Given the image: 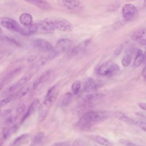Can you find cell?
<instances>
[{"label":"cell","instance_id":"74e56055","mask_svg":"<svg viewBox=\"0 0 146 146\" xmlns=\"http://www.w3.org/2000/svg\"><path fill=\"white\" fill-rule=\"evenodd\" d=\"M17 119V116H11L9 117H7L6 119V120H5V124L7 125H10L13 124Z\"/></svg>","mask_w":146,"mask_h":146},{"label":"cell","instance_id":"ffe728a7","mask_svg":"<svg viewBox=\"0 0 146 146\" xmlns=\"http://www.w3.org/2000/svg\"><path fill=\"white\" fill-rule=\"evenodd\" d=\"M38 26L37 23H34L28 26L27 29H23L22 34L23 35H30L38 32Z\"/></svg>","mask_w":146,"mask_h":146},{"label":"cell","instance_id":"4316f807","mask_svg":"<svg viewBox=\"0 0 146 146\" xmlns=\"http://www.w3.org/2000/svg\"><path fill=\"white\" fill-rule=\"evenodd\" d=\"M30 88L29 87H23L21 88L17 93L16 98H21L25 96L29 91Z\"/></svg>","mask_w":146,"mask_h":146},{"label":"cell","instance_id":"60d3db41","mask_svg":"<svg viewBox=\"0 0 146 146\" xmlns=\"http://www.w3.org/2000/svg\"><path fill=\"white\" fill-rule=\"evenodd\" d=\"M18 128V125L17 124H15V125L10 127V132L11 135L15 133L17 131Z\"/></svg>","mask_w":146,"mask_h":146},{"label":"cell","instance_id":"52a82bcc","mask_svg":"<svg viewBox=\"0 0 146 146\" xmlns=\"http://www.w3.org/2000/svg\"><path fill=\"white\" fill-rule=\"evenodd\" d=\"M131 38L139 44L146 46V28L145 27H139L132 33Z\"/></svg>","mask_w":146,"mask_h":146},{"label":"cell","instance_id":"b9f144b4","mask_svg":"<svg viewBox=\"0 0 146 146\" xmlns=\"http://www.w3.org/2000/svg\"><path fill=\"white\" fill-rule=\"evenodd\" d=\"M138 106L141 109L146 111V103H140Z\"/></svg>","mask_w":146,"mask_h":146},{"label":"cell","instance_id":"bcb514c9","mask_svg":"<svg viewBox=\"0 0 146 146\" xmlns=\"http://www.w3.org/2000/svg\"><path fill=\"white\" fill-rule=\"evenodd\" d=\"M143 6L146 7V0H144L143 1Z\"/></svg>","mask_w":146,"mask_h":146},{"label":"cell","instance_id":"603a6c76","mask_svg":"<svg viewBox=\"0 0 146 146\" xmlns=\"http://www.w3.org/2000/svg\"><path fill=\"white\" fill-rule=\"evenodd\" d=\"M44 137V133L43 132H38L32 139L31 141V146H35L39 144L43 141Z\"/></svg>","mask_w":146,"mask_h":146},{"label":"cell","instance_id":"9a60e30c","mask_svg":"<svg viewBox=\"0 0 146 146\" xmlns=\"http://www.w3.org/2000/svg\"><path fill=\"white\" fill-rule=\"evenodd\" d=\"M84 91L86 93H93L97 90V85L94 79L91 78L88 79L84 85Z\"/></svg>","mask_w":146,"mask_h":146},{"label":"cell","instance_id":"d590c367","mask_svg":"<svg viewBox=\"0 0 146 146\" xmlns=\"http://www.w3.org/2000/svg\"><path fill=\"white\" fill-rule=\"evenodd\" d=\"M42 83H43V81H42V76L41 75L38 77L37 79H36L33 83V89H36Z\"/></svg>","mask_w":146,"mask_h":146},{"label":"cell","instance_id":"836d02e7","mask_svg":"<svg viewBox=\"0 0 146 146\" xmlns=\"http://www.w3.org/2000/svg\"><path fill=\"white\" fill-rule=\"evenodd\" d=\"M25 109H26V106L25 104H23V103L19 104L17 106V109H16V112H17V115L22 114L25 111Z\"/></svg>","mask_w":146,"mask_h":146},{"label":"cell","instance_id":"ab89813d","mask_svg":"<svg viewBox=\"0 0 146 146\" xmlns=\"http://www.w3.org/2000/svg\"><path fill=\"white\" fill-rule=\"evenodd\" d=\"M18 87V85H17V83H15L13 84H11L7 89V92H11L13 91H14Z\"/></svg>","mask_w":146,"mask_h":146},{"label":"cell","instance_id":"e0dca14e","mask_svg":"<svg viewBox=\"0 0 146 146\" xmlns=\"http://www.w3.org/2000/svg\"><path fill=\"white\" fill-rule=\"evenodd\" d=\"M19 20L20 23L25 26H28L33 23V17L30 14L27 13H22L19 17Z\"/></svg>","mask_w":146,"mask_h":146},{"label":"cell","instance_id":"9c48e42d","mask_svg":"<svg viewBox=\"0 0 146 146\" xmlns=\"http://www.w3.org/2000/svg\"><path fill=\"white\" fill-rule=\"evenodd\" d=\"M38 26V30L40 33L43 34H51L55 31V29L50 23L48 18L41 20L37 22Z\"/></svg>","mask_w":146,"mask_h":146},{"label":"cell","instance_id":"f6af8a7d","mask_svg":"<svg viewBox=\"0 0 146 146\" xmlns=\"http://www.w3.org/2000/svg\"><path fill=\"white\" fill-rule=\"evenodd\" d=\"M143 62L146 64V47L145 48V51H144V61Z\"/></svg>","mask_w":146,"mask_h":146},{"label":"cell","instance_id":"8992f818","mask_svg":"<svg viewBox=\"0 0 146 146\" xmlns=\"http://www.w3.org/2000/svg\"><path fill=\"white\" fill-rule=\"evenodd\" d=\"M138 15V10L137 7L132 4L127 3L123 6L122 8V16L126 22L134 20Z\"/></svg>","mask_w":146,"mask_h":146},{"label":"cell","instance_id":"ee69618b","mask_svg":"<svg viewBox=\"0 0 146 146\" xmlns=\"http://www.w3.org/2000/svg\"><path fill=\"white\" fill-rule=\"evenodd\" d=\"M121 49H122V48H121V47H118V48L116 50V51H115V54H116V55L119 54L120 53V52L121 51Z\"/></svg>","mask_w":146,"mask_h":146},{"label":"cell","instance_id":"7dc6e473","mask_svg":"<svg viewBox=\"0 0 146 146\" xmlns=\"http://www.w3.org/2000/svg\"><path fill=\"white\" fill-rule=\"evenodd\" d=\"M1 32H2V28L0 27V33H1Z\"/></svg>","mask_w":146,"mask_h":146},{"label":"cell","instance_id":"f546056e","mask_svg":"<svg viewBox=\"0 0 146 146\" xmlns=\"http://www.w3.org/2000/svg\"><path fill=\"white\" fill-rule=\"evenodd\" d=\"M14 95L13 94L9 95L6 98L2 99L1 101H0V107H2L5 106L6 104H7L9 102H10L14 98Z\"/></svg>","mask_w":146,"mask_h":146},{"label":"cell","instance_id":"681fc988","mask_svg":"<svg viewBox=\"0 0 146 146\" xmlns=\"http://www.w3.org/2000/svg\"><path fill=\"white\" fill-rule=\"evenodd\" d=\"M1 145H1V144L0 143V146H1Z\"/></svg>","mask_w":146,"mask_h":146},{"label":"cell","instance_id":"4dcf8cb0","mask_svg":"<svg viewBox=\"0 0 146 146\" xmlns=\"http://www.w3.org/2000/svg\"><path fill=\"white\" fill-rule=\"evenodd\" d=\"M133 124H136L142 130L146 132V121H143V120H134Z\"/></svg>","mask_w":146,"mask_h":146},{"label":"cell","instance_id":"e575fe53","mask_svg":"<svg viewBox=\"0 0 146 146\" xmlns=\"http://www.w3.org/2000/svg\"><path fill=\"white\" fill-rule=\"evenodd\" d=\"M119 142H120V144H121L122 145H123L124 146H141V145H138L137 144L132 143L131 141H127V140H124V139L120 140L119 141Z\"/></svg>","mask_w":146,"mask_h":146},{"label":"cell","instance_id":"7a4b0ae2","mask_svg":"<svg viewBox=\"0 0 146 146\" xmlns=\"http://www.w3.org/2000/svg\"><path fill=\"white\" fill-rule=\"evenodd\" d=\"M58 95V90L56 89V86H54L49 88L45 100L38 107V119L40 121L46 118L51 106L56 100Z\"/></svg>","mask_w":146,"mask_h":146},{"label":"cell","instance_id":"30bf717a","mask_svg":"<svg viewBox=\"0 0 146 146\" xmlns=\"http://www.w3.org/2000/svg\"><path fill=\"white\" fill-rule=\"evenodd\" d=\"M71 44L72 42L71 40L67 38H62L57 42L56 46L54 48V50L57 54L61 52H64L70 49Z\"/></svg>","mask_w":146,"mask_h":146},{"label":"cell","instance_id":"2e32d148","mask_svg":"<svg viewBox=\"0 0 146 146\" xmlns=\"http://www.w3.org/2000/svg\"><path fill=\"white\" fill-rule=\"evenodd\" d=\"M90 43V40H85L84 42H83L82 43H80L79 44L77 45L76 46L74 47V48H72L71 51H70V55H76L78 54H79V53H80L81 52L83 51L87 47V45L88 44V43Z\"/></svg>","mask_w":146,"mask_h":146},{"label":"cell","instance_id":"c3c4849f","mask_svg":"<svg viewBox=\"0 0 146 146\" xmlns=\"http://www.w3.org/2000/svg\"><path fill=\"white\" fill-rule=\"evenodd\" d=\"M1 107H0V112H1Z\"/></svg>","mask_w":146,"mask_h":146},{"label":"cell","instance_id":"5b68a950","mask_svg":"<svg viewBox=\"0 0 146 146\" xmlns=\"http://www.w3.org/2000/svg\"><path fill=\"white\" fill-rule=\"evenodd\" d=\"M0 25L4 28L11 31L19 33L21 34L22 33L23 28H22L15 19L7 17H1Z\"/></svg>","mask_w":146,"mask_h":146},{"label":"cell","instance_id":"ba28073f","mask_svg":"<svg viewBox=\"0 0 146 146\" xmlns=\"http://www.w3.org/2000/svg\"><path fill=\"white\" fill-rule=\"evenodd\" d=\"M33 44L36 48L48 52H50L52 51L54 49V47H53V46L49 42H48L47 40L44 39H41V38L35 39L33 40Z\"/></svg>","mask_w":146,"mask_h":146},{"label":"cell","instance_id":"7bdbcfd3","mask_svg":"<svg viewBox=\"0 0 146 146\" xmlns=\"http://www.w3.org/2000/svg\"><path fill=\"white\" fill-rule=\"evenodd\" d=\"M142 75H143V76L144 77V78L145 79H146V66L144 67V68H143V70Z\"/></svg>","mask_w":146,"mask_h":146},{"label":"cell","instance_id":"484cf974","mask_svg":"<svg viewBox=\"0 0 146 146\" xmlns=\"http://www.w3.org/2000/svg\"><path fill=\"white\" fill-rule=\"evenodd\" d=\"M33 76V74H26L23 75L19 80L18 82H17V85H18V87L23 86V84H26Z\"/></svg>","mask_w":146,"mask_h":146},{"label":"cell","instance_id":"cb8c5ba5","mask_svg":"<svg viewBox=\"0 0 146 146\" xmlns=\"http://www.w3.org/2000/svg\"><path fill=\"white\" fill-rule=\"evenodd\" d=\"M114 115L117 117L118 119H119L121 121L126 122V123H129L131 124H133L134 120H132L128 117L127 115H125L124 113L121 112H117L114 113Z\"/></svg>","mask_w":146,"mask_h":146},{"label":"cell","instance_id":"d6986e66","mask_svg":"<svg viewBox=\"0 0 146 146\" xmlns=\"http://www.w3.org/2000/svg\"><path fill=\"white\" fill-rule=\"evenodd\" d=\"M132 48L131 47L128 48L125 51V54L123 57L122 60H121V63L122 65L124 67H127L128 66L131 61V59H132Z\"/></svg>","mask_w":146,"mask_h":146},{"label":"cell","instance_id":"ac0fdd59","mask_svg":"<svg viewBox=\"0 0 146 146\" xmlns=\"http://www.w3.org/2000/svg\"><path fill=\"white\" fill-rule=\"evenodd\" d=\"M21 70V67H18L11 71H10L8 74H6V75L3 78L1 83L0 84L1 85H2V86H3L5 84H7V83H9L10 82V80H11V79H12L14 76H16V75L19 72V71Z\"/></svg>","mask_w":146,"mask_h":146},{"label":"cell","instance_id":"1f68e13d","mask_svg":"<svg viewBox=\"0 0 146 146\" xmlns=\"http://www.w3.org/2000/svg\"><path fill=\"white\" fill-rule=\"evenodd\" d=\"M3 39L7 41V42L9 43H10L15 46H21V44H19V42H18L16 40H15L14 39L11 38V37H9V36H4L3 38Z\"/></svg>","mask_w":146,"mask_h":146},{"label":"cell","instance_id":"7c38bea8","mask_svg":"<svg viewBox=\"0 0 146 146\" xmlns=\"http://www.w3.org/2000/svg\"><path fill=\"white\" fill-rule=\"evenodd\" d=\"M56 2L60 6L68 10H74L80 5L79 0H56Z\"/></svg>","mask_w":146,"mask_h":146},{"label":"cell","instance_id":"8fae6325","mask_svg":"<svg viewBox=\"0 0 146 146\" xmlns=\"http://www.w3.org/2000/svg\"><path fill=\"white\" fill-rule=\"evenodd\" d=\"M104 95L100 93H88L83 98V106H88L90 104L100 100Z\"/></svg>","mask_w":146,"mask_h":146},{"label":"cell","instance_id":"d4e9b609","mask_svg":"<svg viewBox=\"0 0 146 146\" xmlns=\"http://www.w3.org/2000/svg\"><path fill=\"white\" fill-rule=\"evenodd\" d=\"M72 98V95L71 93H70V92L66 93L64 95L63 99L61 102V107L64 108L68 106L70 104Z\"/></svg>","mask_w":146,"mask_h":146},{"label":"cell","instance_id":"83f0119b","mask_svg":"<svg viewBox=\"0 0 146 146\" xmlns=\"http://www.w3.org/2000/svg\"><path fill=\"white\" fill-rule=\"evenodd\" d=\"M80 89V82L79 80L74 82L71 86V90L72 93L74 95H76L79 93Z\"/></svg>","mask_w":146,"mask_h":146},{"label":"cell","instance_id":"8d00e7d4","mask_svg":"<svg viewBox=\"0 0 146 146\" xmlns=\"http://www.w3.org/2000/svg\"><path fill=\"white\" fill-rule=\"evenodd\" d=\"M71 146H88L87 144L82 139H76L74 141Z\"/></svg>","mask_w":146,"mask_h":146},{"label":"cell","instance_id":"7402d4cb","mask_svg":"<svg viewBox=\"0 0 146 146\" xmlns=\"http://www.w3.org/2000/svg\"><path fill=\"white\" fill-rule=\"evenodd\" d=\"M94 140L98 144L104 146H112V143L107 138L99 135H95L93 137Z\"/></svg>","mask_w":146,"mask_h":146},{"label":"cell","instance_id":"44dd1931","mask_svg":"<svg viewBox=\"0 0 146 146\" xmlns=\"http://www.w3.org/2000/svg\"><path fill=\"white\" fill-rule=\"evenodd\" d=\"M144 61V53L141 50H137L136 56L133 62V67L137 68L139 67Z\"/></svg>","mask_w":146,"mask_h":146},{"label":"cell","instance_id":"6da1fadb","mask_svg":"<svg viewBox=\"0 0 146 146\" xmlns=\"http://www.w3.org/2000/svg\"><path fill=\"white\" fill-rule=\"evenodd\" d=\"M114 113L108 111H90L80 119L78 125L82 129H88L97 123L111 117Z\"/></svg>","mask_w":146,"mask_h":146},{"label":"cell","instance_id":"5bb4252c","mask_svg":"<svg viewBox=\"0 0 146 146\" xmlns=\"http://www.w3.org/2000/svg\"><path fill=\"white\" fill-rule=\"evenodd\" d=\"M39 103L40 102H39V99H36L31 103V104L29 107L27 111L24 115V116H23V117L21 119V123H22L27 118L30 117L31 115H33L35 112L36 110L39 107Z\"/></svg>","mask_w":146,"mask_h":146},{"label":"cell","instance_id":"f35d334b","mask_svg":"<svg viewBox=\"0 0 146 146\" xmlns=\"http://www.w3.org/2000/svg\"><path fill=\"white\" fill-rule=\"evenodd\" d=\"M51 146H71V145L67 141H62V142L55 143Z\"/></svg>","mask_w":146,"mask_h":146},{"label":"cell","instance_id":"277c9868","mask_svg":"<svg viewBox=\"0 0 146 146\" xmlns=\"http://www.w3.org/2000/svg\"><path fill=\"white\" fill-rule=\"evenodd\" d=\"M119 70V66L112 61L108 60L102 64L98 70V72L102 76H112Z\"/></svg>","mask_w":146,"mask_h":146},{"label":"cell","instance_id":"f907efd6","mask_svg":"<svg viewBox=\"0 0 146 146\" xmlns=\"http://www.w3.org/2000/svg\"><path fill=\"white\" fill-rule=\"evenodd\" d=\"M128 1H133V0H128Z\"/></svg>","mask_w":146,"mask_h":146},{"label":"cell","instance_id":"3957f363","mask_svg":"<svg viewBox=\"0 0 146 146\" xmlns=\"http://www.w3.org/2000/svg\"><path fill=\"white\" fill-rule=\"evenodd\" d=\"M48 19L55 30L63 32H70L73 29L72 23L66 19L59 17L48 18Z\"/></svg>","mask_w":146,"mask_h":146},{"label":"cell","instance_id":"d6a6232c","mask_svg":"<svg viewBox=\"0 0 146 146\" xmlns=\"http://www.w3.org/2000/svg\"><path fill=\"white\" fill-rule=\"evenodd\" d=\"M2 137L3 139L5 140L7 139L11 135V133L10 132V127L3 128L2 131Z\"/></svg>","mask_w":146,"mask_h":146},{"label":"cell","instance_id":"4fadbf2b","mask_svg":"<svg viewBox=\"0 0 146 146\" xmlns=\"http://www.w3.org/2000/svg\"><path fill=\"white\" fill-rule=\"evenodd\" d=\"M42 10H50L52 8L51 4L47 0H23Z\"/></svg>","mask_w":146,"mask_h":146},{"label":"cell","instance_id":"f1b7e54d","mask_svg":"<svg viewBox=\"0 0 146 146\" xmlns=\"http://www.w3.org/2000/svg\"><path fill=\"white\" fill-rule=\"evenodd\" d=\"M27 137H28L27 134L23 133V134L19 136H18V137H17L15 139V140L13 143V145H17L21 143H22V141H23Z\"/></svg>","mask_w":146,"mask_h":146}]
</instances>
